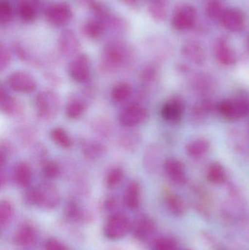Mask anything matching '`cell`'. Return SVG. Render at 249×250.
I'll use <instances>...</instances> for the list:
<instances>
[{"label":"cell","instance_id":"1","mask_svg":"<svg viewBox=\"0 0 249 250\" xmlns=\"http://www.w3.org/2000/svg\"><path fill=\"white\" fill-rule=\"evenodd\" d=\"M131 58V51L124 41L113 40L107 42L101 56V67L113 73L126 65Z\"/></svg>","mask_w":249,"mask_h":250},{"label":"cell","instance_id":"2","mask_svg":"<svg viewBox=\"0 0 249 250\" xmlns=\"http://www.w3.org/2000/svg\"><path fill=\"white\" fill-rule=\"evenodd\" d=\"M24 201L26 204L37 206L42 209H54L59 204V191L53 184L42 182L25 193Z\"/></svg>","mask_w":249,"mask_h":250},{"label":"cell","instance_id":"3","mask_svg":"<svg viewBox=\"0 0 249 250\" xmlns=\"http://www.w3.org/2000/svg\"><path fill=\"white\" fill-rule=\"evenodd\" d=\"M35 105L38 118L41 121H51L58 114L61 101L57 92L45 89L36 95Z\"/></svg>","mask_w":249,"mask_h":250},{"label":"cell","instance_id":"4","mask_svg":"<svg viewBox=\"0 0 249 250\" xmlns=\"http://www.w3.org/2000/svg\"><path fill=\"white\" fill-rule=\"evenodd\" d=\"M217 109L222 117L229 120H239L249 114V100L246 98H228L221 101Z\"/></svg>","mask_w":249,"mask_h":250},{"label":"cell","instance_id":"5","mask_svg":"<svg viewBox=\"0 0 249 250\" xmlns=\"http://www.w3.org/2000/svg\"><path fill=\"white\" fill-rule=\"evenodd\" d=\"M132 223L125 214L116 213L107 220L104 226V234L110 240H118L124 237L131 229Z\"/></svg>","mask_w":249,"mask_h":250},{"label":"cell","instance_id":"6","mask_svg":"<svg viewBox=\"0 0 249 250\" xmlns=\"http://www.w3.org/2000/svg\"><path fill=\"white\" fill-rule=\"evenodd\" d=\"M47 21L54 26L63 27L71 21L73 17V10L64 1L54 3L48 6L45 10Z\"/></svg>","mask_w":249,"mask_h":250},{"label":"cell","instance_id":"7","mask_svg":"<svg viewBox=\"0 0 249 250\" xmlns=\"http://www.w3.org/2000/svg\"><path fill=\"white\" fill-rule=\"evenodd\" d=\"M149 113L141 104H130L124 107L118 116L120 124L126 127H134L147 120Z\"/></svg>","mask_w":249,"mask_h":250},{"label":"cell","instance_id":"8","mask_svg":"<svg viewBox=\"0 0 249 250\" xmlns=\"http://www.w3.org/2000/svg\"><path fill=\"white\" fill-rule=\"evenodd\" d=\"M185 111V104L179 97H172L161 108V117L166 123L177 124L182 120Z\"/></svg>","mask_w":249,"mask_h":250},{"label":"cell","instance_id":"9","mask_svg":"<svg viewBox=\"0 0 249 250\" xmlns=\"http://www.w3.org/2000/svg\"><path fill=\"white\" fill-rule=\"evenodd\" d=\"M7 82L13 90L20 93H32L38 86L35 78L24 71L13 72L7 78Z\"/></svg>","mask_w":249,"mask_h":250},{"label":"cell","instance_id":"10","mask_svg":"<svg viewBox=\"0 0 249 250\" xmlns=\"http://www.w3.org/2000/svg\"><path fill=\"white\" fill-rule=\"evenodd\" d=\"M69 73L75 82H86L91 74V62L88 56L81 54L75 57L69 67Z\"/></svg>","mask_w":249,"mask_h":250},{"label":"cell","instance_id":"11","mask_svg":"<svg viewBox=\"0 0 249 250\" xmlns=\"http://www.w3.org/2000/svg\"><path fill=\"white\" fill-rule=\"evenodd\" d=\"M196 10L191 5H183L175 10L172 16V25L180 31L189 30L194 26Z\"/></svg>","mask_w":249,"mask_h":250},{"label":"cell","instance_id":"12","mask_svg":"<svg viewBox=\"0 0 249 250\" xmlns=\"http://www.w3.org/2000/svg\"><path fill=\"white\" fill-rule=\"evenodd\" d=\"M80 42L78 38L71 29H64L60 34L58 40V48L64 57H76L80 50Z\"/></svg>","mask_w":249,"mask_h":250},{"label":"cell","instance_id":"13","mask_svg":"<svg viewBox=\"0 0 249 250\" xmlns=\"http://www.w3.org/2000/svg\"><path fill=\"white\" fill-rule=\"evenodd\" d=\"M163 169L167 177L174 185H184L187 183V176L182 162L175 157L167 159L163 163Z\"/></svg>","mask_w":249,"mask_h":250},{"label":"cell","instance_id":"14","mask_svg":"<svg viewBox=\"0 0 249 250\" xmlns=\"http://www.w3.org/2000/svg\"><path fill=\"white\" fill-rule=\"evenodd\" d=\"M222 24L228 30L232 32H240L245 26V16L237 8H228L225 10L222 19Z\"/></svg>","mask_w":249,"mask_h":250},{"label":"cell","instance_id":"15","mask_svg":"<svg viewBox=\"0 0 249 250\" xmlns=\"http://www.w3.org/2000/svg\"><path fill=\"white\" fill-rule=\"evenodd\" d=\"M181 54L194 64L202 65L206 62V54L203 45L196 41L190 40L183 45Z\"/></svg>","mask_w":249,"mask_h":250},{"label":"cell","instance_id":"16","mask_svg":"<svg viewBox=\"0 0 249 250\" xmlns=\"http://www.w3.org/2000/svg\"><path fill=\"white\" fill-rule=\"evenodd\" d=\"M40 0H20L18 6L19 19L24 23H32L39 12Z\"/></svg>","mask_w":249,"mask_h":250},{"label":"cell","instance_id":"17","mask_svg":"<svg viewBox=\"0 0 249 250\" xmlns=\"http://www.w3.org/2000/svg\"><path fill=\"white\" fill-rule=\"evenodd\" d=\"M215 56L224 65L230 66L236 62V56L229 42L223 38L216 41L214 46Z\"/></svg>","mask_w":249,"mask_h":250},{"label":"cell","instance_id":"18","mask_svg":"<svg viewBox=\"0 0 249 250\" xmlns=\"http://www.w3.org/2000/svg\"><path fill=\"white\" fill-rule=\"evenodd\" d=\"M0 108L1 112L7 116L18 115L21 110L17 100L9 95L2 85L0 87Z\"/></svg>","mask_w":249,"mask_h":250},{"label":"cell","instance_id":"19","mask_svg":"<svg viewBox=\"0 0 249 250\" xmlns=\"http://www.w3.org/2000/svg\"><path fill=\"white\" fill-rule=\"evenodd\" d=\"M124 204L132 210L137 209L140 202V185L138 181L133 180L127 185L124 195Z\"/></svg>","mask_w":249,"mask_h":250},{"label":"cell","instance_id":"20","mask_svg":"<svg viewBox=\"0 0 249 250\" xmlns=\"http://www.w3.org/2000/svg\"><path fill=\"white\" fill-rule=\"evenodd\" d=\"M15 182L21 188H26L29 185L33 177L32 166L26 162H19L15 167L13 173Z\"/></svg>","mask_w":249,"mask_h":250},{"label":"cell","instance_id":"21","mask_svg":"<svg viewBox=\"0 0 249 250\" xmlns=\"http://www.w3.org/2000/svg\"><path fill=\"white\" fill-rule=\"evenodd\" d=\"M214 104L209 99L203 100L195 104L191 110V120L196 124L203 123L209 114L213 111Z\"/></svg>","mask_w":249,"mask_h":250},{"label":"cell","instance_id":"22","mask_svg":"<svg viewBox=\"0 0 249 250\" xmlns=\"http://www.w3.org/2000/svg\"><path fill=\"white\" fill-rule=\"evenodd\" d=\"M104 23L97 19H89L82 27V32L84 36L91 41H97L102 38L105 32Z\"/></svg>","mask_w":249,"mask_h":250},{"label":"cell","instance_id":"23","mask_svg":"<svg viewBox=\"0 0 249 250\" xmlns=\"http://www.w3.org/2000/svg\"><path fill=\"white\" fill-rule=\"evenodd\" d=\"M154 229V223L150 217L141 216L133 227V234L136 239H145L153 233Z\"/></svg>","mask_w":249,"mask_h":250},{"label":"cell","instance_id":"24","mask_svg":"<svg viewBox=\"0 0 249 250\" xmlns=\"http://www.w3.org/2000/svg\"><path fill=\"white\" fill-rule=\"evenodd\" d=\"M211 148V143L205 138L193 140L187 146V152L190 157L200 159L206 155Z\"/></svg>","mask_w":249,"mask_h":250},{"label":"cell","instance_id":"25","mask_svg":"<svg viewBox=\"0 0 249 250\" xmlns=\"http://www.w3.org/2000/svg\"><path fill=\"white\" fill-rule=\"evenodd\" d=\"M162 151L157 146H151L146 150L143 157L145 167L149 172L154 173L160 164Z\"/></svg>","mask_w":249,"mask_h":250},{"label":"cell","instance_id":"26","mask_svg":"<svg viewBox=\"0 0 249 250\" xmlns=\"http://www.w3.org/2000/svg\"><path fill=\"white\" fill-rule=\"evenodd\" d=\"M87 108L88 104L85 100L80 98H73L66 106V116L70 120H77L86 113Z\"/></svg>","mask_w":249,"mask_h":250},{"label":"cell","instance_id":"27","mask_svg":"<svg viewBox=\"0 0 249 250\" xmlns=\"http://www.w3.org/2000/svg\"><path fill=\"white\" fill-rule=\"evenodd\" d=\"M36 231L30 224H23L15 235L14 241L19 246H29L35 242Z\"/></svg>","mask_w":249,"mask_h":250},{"label":"cell","instance_id":"28","mask_svg":"<svg viewBox=\"0 0 249 250\" xmlns=\"http://www.w3.org/2000/svg\"><path fill=\"white\" fill-rule=\"evenodd\" d=\"M206 176L211 183L222 185L227 180V173L225 167L221 163L214 162L209 166Z\"/></svg>","mask_w":249,"mask_h":250},{"label":"cell","instance_id":"29","mask_svg":"<svg viewBox=\"0 0 249 250\" xmlns=\"http://www.w3.org/2000/svg\"><path fill=\"white\" fill-rule=\"evenodd\" d=\"M168 0H151L149 13L151 17L157 22H162L166 19Z\"/></svg>","mask_w":249,"mask_h":250},{"label":"cell","instance_id":"30","mask_svg":"<svg viewBox=\"0 0 249 250\" xmlns=\"http://www.w3.org/2000/svg\"><path fill=\"white\" fill-rule=\"evenodd\" d=\"M51 140L54 141V144H57L58 146L65 149H69L73 146V139L70 135L67 133L65 129L61 127H55L51 129Z\"/></svg>","mask_w":249,"mask_h":250},{"label":"cell","instance_id":"31","mask_svg":"<svg viewBox=\"0 0 249 250\" xmlns=\"http://www.w3.org/2000/svg\"><path fill=\"white\" fill-rule=\"evenodd\" d=\"M133 94V87L127 82H119L113 87L111 90V98L116 103H122L127 101Z\"/></svg>","mask_w":249,"mask_h":250},{"label":"cell","instance_id":"32","mask_svg":"<svg viewBox=\"0 0 249 250\" xmlns=\"http://www.w3.org/2000/svg\"><path fill=\"white\" fill-rule=\"evenodd\" d=\"M165 203L169 211L173 215L181 217L186 212V206L181 197L173 193H169L165 198Z\"/></svg>","mask_w":249,"mask_h":250},{"label":"cell","instance_id":"33","mask_svg":"<svg viewBox=\"0 0 249 250\" xmlns=\"http://www.w3.org/2000/svg\"><path fill=\"white\" fill-rule=\"evenodd\" d=\"M15 208L13 203L8 200H3L0 204V226L1 229L7 227L14 215Z\"/></svg>","mask_w":249,"mask_h":250},{"label":"cell","instance_id":"34","mask_svg":"<svg viewBox=\"0 0 249 250\" xmlns=\"http://www.w3.org/2000/svg\"><path fill=\"white\" fill-rule=\"evenodd\" d=\"M83 152L85 157L89 160H96L103 154L104 147L96 142L85 143Z\"/></svg>","mask_w":249,"mask_h":250},{"label":"cell","instance_id":"35","mask_svg":"<svg viewBox=\"0 0 249 250\" xmlns=\"http://www.w3.org/2000/svg\"><path fill=\"white\" fill-rule=\"evenodd\" d=\"M124 177V171L119 167H113L108 172L105 178V184L109 188H114L118 186Z\"/></svg>","mask_w":249,"mask_h":250},{"label":"cell","instance_id":"36","mask_svg":"<svg viewBox=\"0 0 249 250\" xmlns=\"http://www.w3.org/2000/svg\"><path fill=\"white\" fill-rule=\"evenodd\" d=\"M140 142V135L135 132H127L120 137L119 144L128 151L134 150Z\"/></svg>","mask_w":249,"mask_h":250},{"label":"cell","instance_id":"37","mask_svg":"<svg viewBox=\"0 0 249 250\" xmlns=\"http://www.w3.org/2000/svg\"><path fill=\"white\" fill-rule=\"evenodd\" d=\"M42 173L48 179H57L60 174V167L57 163L51 160H45L42 163Z\"/></svg>","mask_w":249,"mask_h":250},{"label":"cell","instance_id":"38","mask_svg":"<svg viewBox=\"0 0 249 250\" xmlns=\"http://www.w3.org/2000/svg\"><path fill=\"white\" fill-rule=\"evenodd\" d=\"M224 11L223 6L219 0H210L206 6V13L213 20L222 19Z\"/></svg>","mask_w":249,"mask_h":250},{"label":"cell","instance_id":"39","mask_svg":"<svg viewBox=\"0 0 249 250\" xmlns=\"http://www.w3.org/2000/svg\"><path fill=\"white\" fill-rule=\"evenodd\" d=\"M13 17V10L11 4L7 0H1L0 2V23L1 26L8 24Z\"/></svg>","mask_w":249,"mask_h":250},{"label":"cell","instance_id":"40","mask_svg":"<svg viewBox=\"0 0 249 250\" xmlns=\"http://www.w3.org/2000/svg\"><path fill=\"white\" fill-rule=\"evenodd\" d=\"M153 250H177L178 242L173 238L163 236L156 239L153 245Z\"/></svg>","mask_w":249,"mask_h":250},{"label":"cell","instance_id":"41","mask_svg":"<svg viewBox=\"0 0 249 250\" xmlns=\"http://www.w3.org/2000/svg\"><path fill=\"white\" fill-rule=\"evenodd\" d=\"M12 57L10 49L4 43L0 45V70L4 71L11 64Z\"/></svg>","mask_w":249,"mask_h":250},{"label":"cell","instance_id":"42","mask_svg":"<svg viewBox=\"0 0 249 250\" xmlns=\"http://www.w3.org/2000/svg\"><path fill=\"white\" fill-rule=\"evenodd\" d=\"M193 85L196 89H198V91L202 92V91H206V89H209L211 87V82L208 76H199L194 79Z\"/></svg>","mask_w":249,"mask_h":250},{"label":"cell","instance_id":"43","mask_svg":"<svg viewBox=\"0 0 249 250\" xmlns=\"http://www.w3.org/2000/svg\"><path fill=\"white\" fill-rule=\"evenodd\" d=\"M157 74V69L154 66L149 65L142 71L141 78L144 82H152L155 80Z\"/></svg>","mask_w":249,"mask_h":250},{"label":"cell","instance_id":"44","mask_svg":"<svg viewBox=\"0 0 249 250\" xmlns=\"http://www.w3.org/2000/svg\"><path fill=\"white\" fill-rule=\"evenodd\" d=\"M45 250H68L65 245L56 239H48L45 243Z\"/></svg>","mask_w":249,"mask_h":250},{"label":"cell","instance_id":"45","mask_svg":"<svg viewBox=\"0 0 249 250\" xmlns=\"http://www.w3.org/2000/svg\"><path fill=\"white\" fill-rule=\"evenodd\" d=\"M124 4L133 8H137L140 4V0H121Z\"/></svg>","mask_w":249,"mask_h":250},{"label":"cell","instance_id":"46","mask_svg":"<svg viewBox=\"0 0 249 250\" xmlns=\"http://www.w3.org/2000/svg\"><path fill=\"white\" fill-rule=\"evenodd\" d=\"M247 44H248V48H249V38L248 39V43H247Z\"/></svg>","mask_w":249,"mask_h":250}]
</instances>
